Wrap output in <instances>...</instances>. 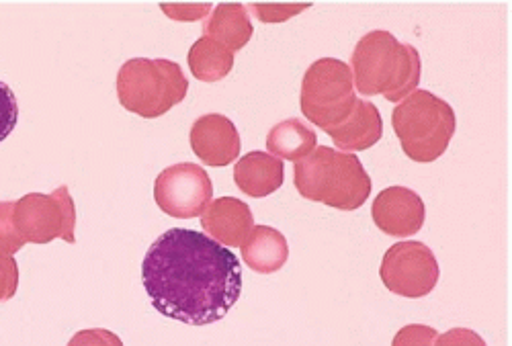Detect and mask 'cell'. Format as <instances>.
Returning <instances> with one entry per match:
<instances>
[{
  "label": "cell",
  "instance_id": "1",
  "mask_svg": "<svg viewBox=\"0 0 512 346\" xmlns=\"http://www.w3.org/2000/svg\"><path fill=\"white\" fill-rule=\"evenodd\" d=\"M144 289L166 318L189 326L224 320L242 295L238 256L187 228H170L148 248L142 265Z\"/></svg>",
  "mask_w": 512,
  "mask_h": 346
},
{
  "label": "cell",
  "instance_id": "2",
  "mask_svg": "<svg viewBox=\"0 0 512 346\" xmlns=\"http://www.w3.org/2000/svg\"><path fill=\"white\" fill-rule=\"evenodd\" d=\"M355 91L365 97L381 95L396 103L416 91L422 76L420 54L400 43L390 31L375 29L359 39L351 56Z\"/></svg>",
  "mask_w": 512,
  "mask_h": 346
},
{
  "label": "cell",
  "instance_id": "3",
  "mask_svg": "<svg viewBox=\"0 0 512 346\" xmlns=\"http://www.w3.org/2000/svg\"><path fill=\"white\" fill-rule=\"evenodd\" d=\"M293 185L304 199L340 211L359 209L371 195V177L357 154L328 146H316L293 166Z\"/></svg>",
  "mask_w": 512,
  "mask_h": 346
},
{
  "label": "cell",
  "instance_id": "4",
  "mask_svg": "<svg viewBox=\"0 0 512 346\" xmlns=\"http://www.w3.org/2000/svg\"><path fill=\"white\" fill-rule=\"evenodd\" d=\"M394 134L404 154L414 162L439 160L457 129L453 107L431 91L416 89L392 113Z\"/></svg>",
  "mask_w": 512,
  "mask_h": 346
},
{
  "label": "cell",
  "instance_id": "5",
  "mask_svg": "<svg viewBox=\"0 0 512 346\" xmlns=\"http://www.w3.org/2000/svg\"><path fill=\"white\" fill-rule=\"evenodd\" d=\"M117 99L123 109L156 119L185 101L189 80L173 60H127L117 72Z\"/></svg>",
  "mask_w": 512,
  "mask_h": 346
},
{
  "label": "cell",
  "instance_id": "6",
  "mask_svg": "<svg viewBox=\"0 0 512 346\" xmlns=\"http://www.w3.org/2000/svg\"><path fill=\"white\" fill-rule=\"evenodd\" d=\"M351 66L336 58L316 60L304 74L300 105L304 117L330 136L357 107Z\"/></svg>",
  "mask_w": 512,
  "mask_h": 346
},
{
  "label": "cell",
  "instance_id": "7",
  "mask_svg": "<svg viewBox=\"0 0 512 346\" xmlns=\"http://www.w3.org/2000/svg\"><path fill=\"white\" fill-rule=\"evenodd\" d=\"M15 226L25 242L50 244L54 240L76 242V207L68 187L54 193H29L15 201Z\"/></svg>",
  "mask_w": 512,
  "mask_h": 346
},
{
  "label": "cell",
  "instance_id": "8",
  "mask_svg": "<svg viewBox=\"0 0 512 346\" xmlns=\"http://www.w3.org/2000/svg\"><path fill=\"white\" fill-rule=\"evenodd\" d=\"M379 277L392 293L408 299L429 295L441 277L435 252L418 242H398L383 254Z\"/></svg>",
  "mask_w": 512,
  "mask_h": 346
},
{
  "label": "cell",
  "instance_id": "9",
  "mask_svg": "<svg viewBox=\"0 0 512 346\" xmlns=\"http://www.w3.org/2000/svg\"><path fill=\"white\" fill-rule=\"evenodd\" d=\"M156 205L170 218L191 220L209 207L213 199V183L207 170L181 162L164 168L154 183Z\"/></svg>",
  "mask_w": 512,
  "mask_h": 346
},
{
  "label": "cell",
  "instance_id": "10",
  "mask_svg": "<svg viewBox=\"0 0 512 346\" xmlns=\"http://www.w3.org/2000/svg\"><path fill=\"white\" fill-rule=\"evenodd\" d=\"M371 218L383 234L408 238L422 230L426 207L416 191L408 187H388L373 199Z\"/></svg>",
  "mask_w": 512,
  "mask_h": 346
},
{
  "label": "cell",
  "instance_id": "11",
  "mask_svg": "<svg viewBox=\"0 0 512 346\" xmlns=\"http://www.w3.org/2000/svg\"><path fill=\"white\" fill-rule=\"evenodd\" d=\"M191 150L195 156L213 168L232 164L240 156V134L230 117L207 113L193 121L189 132Z\"/></svg>",
  "mask_w": 512,
  "mask_h": 346
},
{
  "label": "cell",
  "instance_id": "12",
  "mask_svg": "<svg viewBox=\"0 0 512 346\" xmlns=\"http://www.w3.org/2000/svg\"><path fill=\"white\" fill-rule=\"evenodd\" d=\"M201 228L226 248L242 246L254 228L252 209L236 197L213 199L201 215Z\"/></svg>",
  "mask_w": 512,
  "mask_h": 346
},
{
  "label": "cell",
  "instance_id": "13",
  "mask_svg": "<svg viewBox=\"0 0 512 346\" xmlns=\"http://www.w3.org/2000/svg\"><path fill=\"white\" fill-rule=\"evenodd\" d=\"M285 181L283 160L267 152H248L234 166L236 187L252 199H263L281 189Z\"/></svg>",
  "mask_w": 512,
  "mask_h": 346
},
{
  "label": "cell",
  "instance_id": "14",
  "mask_svg": "<svg viewBox=\"0 0 512 346\" xmlns=\"http://www.w3.org/2000/svg\"><path fill=\"white\" fill-rule=\"evenodd\" d=\"M383 136V119L379 109L369 101H357L353 115L330 134L340 152H363L375 146Z\"/></svg>",
  "mask_w": 512,
  "mask_h": 346
},
{
  "label": "cell",
  "instance_id": "15",
  "mask_svg": "<svg viewBox=\"0 0 512 346\" xmlns=\"http://www.w3.org/2000/svg\"><path fill=\"white\" fill-rule=\"evenodd\" d=\"M242 258L250 271L273 275L285 267L289 246L279 230L271 226H254L242 244Z\"/></svg>",
  "mask_w": 512,
  "mask_h": 346
},
{
  "label": "cell",
  "instance_id": "16",
  "mask_svg": "<svg viewBox=\"0 0 512 346\" xmlns=\"http://www.w3.org/2000/svg\"><path fill=\"white\" fill-rule=\"evenodd\" d=\"M254 29L244 5H218L203 23V37H209L226 50L240 52L250 41Z\"/></svg>",
  "mask_w": 512,
  "mask_h": 346
},
{
  "label": "cell",
  "instance_id": "17",
  "mask_svg": "<svg viewBox=\"0 0 512 346\" xmlns=\"http://www.w3.org/2000/svg\"><path fill=\"white\" fill-rule=\"evenodd\" d=\"M318 136L314 129L302 119H285L271 127L267 136V150L279 160L300 162L316 150Z\"/></svg>",
  "mask_w": 512,
  "mask_h": 346
},
{
  "label": "cell",
  "instance_id": "18",
  "mask_svg": "<svg viewBox=\"0 0 512 346\" xmlns=\"http://www.w3.org/2000/svg\"><path fill=\"white\" fill-rule=\"evenodd\" d=\"M191 74L201 82H218L234 68V54L209 37L197 39L187 56Z\"/></svg>",
  "mask_w": 512,
  "mask_h": 346
},
{
  "label": "cell",
  "instance_id": "19",
  "mask_svg": "<svg viewBox=\"0 0 512 346\" xmlns=\"http://www.w3.org/2000/svg\"><path fill=\"white\" fill-rule=\"evenodd\" d=\"M15 201H0V252L17 254L27 242L15 226Z\"/></svg>",
  "mask_w": 512,
  "mask_h": 346
},
{
  "label": "cell",
  "instance_id": "20",
  "mask_svg": "<svg viewBox=\"0 0 512 346\" xmlns=\"http://www.w3.org/2000/svg\"><path fill=\"white\" fill-rule=\"evenodd\" d=\"M19 121V103L11 86L0 80V142H5Z\"/></svg>",
  "mask_w": 512,
  "mask_h": 346
},
{
  "label": "cell",
  "instance_id": "21",
  "mask_svg": "<svg viewBox=\"0 0 512 346\" xmlns=\"http://www.w3.org/2000/svg\"><path fill=\"white\" fill-rule=\"evenodd\" d=\"M439 332L424 324H408L398 330L392 346H435Z\"/></svg>",
  "mask_w": 512,
  "mask_h": 346
},
{
  "label": "cell",
  "instance_id": "22",
  "mask_svg": "<svg viewBox=\"0 0 512 346\" xmlns=\"http://www.w3.org/2000/svg\"><path fill=\"white\" fill-rule=\"evenodd\" d=\"M310 9V5H250L248 11H252L261 23H283L302 11Z\"/></svg>",
  "mask_w": 512,
  "mask_h": 346
},
{
  "label": "cell",
  "instance_id": "23",
  "mask_svg": "<svg viewBox=\"0 0 512 346\" xmlns=\"http://www.w3.org/2000/svg\"><path fill=\"white\" fill-rule=\"evenodd\" d=\"M19 287V267L15 258L0 252V301H9L15 297Z\"/></svg>",
  "mask_w": 512,
  "mask_h": 346
},
{
  "label": "cell",
  "instance_id": "24",
  "mask_svg": "<svg viewBox=\"0 0 512 346\" xmlns=\"http://www.w3.org/2000/svg\"><path fill=\"white\" fill-rule=\"evenodd\" d=\"M68 346H123L121 338L105 328H89V330H80L76 332Z\"/></svg>",
  "mask_w": 512,
  "mask_h": 346
},
{
  "label": "cell",
  "instance_id": "25",
  "mask_svg": "<svg viewBox=\"0 0 512 346\" xmlns=\"http://www.w3.org/2000/svg\"><path fill=\"white\" fill-rule=\"evenodd\" d=\"M435 346H486L484 338L469 328H451L439 334Z\"/></svg>",
  "mask_w": 512,
  "mask_h": 346
},
{
  "label": "cell",
  "instance_id": "26",
  "mask_svg": "<svg viewBox=\"0 0 512 346\" xmlns=\"http://www.w3.org/2000/svg\"><path fill=\"white\" fill-rule=\"evenodd\" d=\"M160 11L175 21L193 23V21L205 19L213 11V7L211 5H162Z\"/></svg>",
  "mask_w": 512,
  "mask_h": 346
}]
</instances>
